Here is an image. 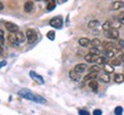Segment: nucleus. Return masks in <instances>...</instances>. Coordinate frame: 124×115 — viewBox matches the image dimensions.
I'll return each mask as SVG.
<instances>
[{
    "mask_svg": "<svg viewBox=\"0 0 124 115\" xmlns=\"http://www.w3.org/2000/svg\"><path fill=\"white\" fill-rule=\"evenodd\" d=\"M18 95H19V97H22L24 99L32 100V101H35V103H38V104H46V103H47V100H46L43 97L39 96V95L32 92L31 90H27V89L19 90Z\"/></svg>",
    "mask_w": 124,
    "mask_h": 115,
    "instance_id": "nucleus-1",
    "label": "nucleus"
},
{
    "mask_svg": "<svg viewBox=\"0 0 124 115\" xmlns=\"http://www.w3.org/2000/svg\"><path fill=\"white\" fill-rule=\"evenodd\" d=\"M26 40L29 41V43H34L38 40V33L32 29H29L26 31Z\"/></svg>",
    "mask_w": 124,
    "mask_h": 115,
    "instance_id": "nucleus-2",
    "label": "nucleus"
},
{
    "mask_svg": "<svg viewBox=\"0 0 124 115\" xmlns=\"http://www.w3.org/2000/svg\"><path fill=\"white\" fill-rule=\"evenodd\" d=\"M50 25L55 27V29H60L63 26V18L60 16H56L50 19Z\"/></svg>",
    "mask_w": 124,
    "mask_h": 115,
    "instance_id": "nucleus-3",
    "label": "nucleus"
},
{
    "mask_svg": "<svg viewBox=\"0 0 124 115\" xmlns=\"http://www.w3.org/2000/svg\"><path fill=\"white\" fill-rule=\"evenodd\" d=\"M105 35L108 38V39L115 40V39H118L120 33H118V30H117V29H110V30H108V31H105Z\"/></svg>",
    "mask_w": 124,
    "mask_h": 115,
    "instance_id": "nucleus-4",
    "label": "nucleus"
},
{
    "mask_svg": "<svg viewBox=\"0 0 124 115\" xmlns=\"http://www.w3.org/2000/svg\"><path fill=\"white\" fill-rule=\"evenodd\" d=\"M5 27H6L10 33H16V32H18V26L16 25V24H14V23H11V22L5 23Z\"/></svg>",
    "mask_w": 124,
    "mask_h": 115,
    "instance_id": "nucleus-5",
    "label": "nucleus"
},
{
    "mask_svg": "<svg viewBox=\"0 0 124 115\" xmlns=\"http://www.w3.org/2000/svg\"><path fill=\"white\" fill-rule=\"evenodd\" d=\"M68 75H70L71 80H73V81H80V79H81V74H80V73H78L75 70L70 71Z\"/></svg>",
    "mask_w": 124,
    "mask_h": 115,
    "instance_id": "nucleus-6",
    "label": "nucleus"
},
{
    "mask_svg": "<svg viewBox=\"0 0 124 115\" xmlns=\"http://www.w3.org/2000/svg\"><path fill=\"white\" fill-rule=\"evenodd\" d=\"M30 75H31V78L33 79L34 81L39 82L40 84H43V83H45V81H43V79H42L39 74H37L35 72H33V71H31V72H30Z\"/></svg>",
    "mask_w": 124,
    "mask_h": 115,
    "instance_id": "nucleus-7",
    "label": "nucleus"
},
{
    "mask_svg": "<svg viewBox=\"0 0 124 115\" xmlns=\"http://www.w3.org/2000/svg\"><path fill=\"white\" fill-rule=\"evenodd\" d=\"M99 57V56H96L93 55V54H86L85 56H84V59H85V62H88V63H96V60H97V58Z\"/></svg>",
    "mask_w": 124,
    "mask_h": 115,
    "instance_id": "nucleus-8",
    "label": "nucleus"
},
{
    "mask_svg": "<svg viewBox=\"0 0 124 115\" xmlns=\"http://www.w3.org/2000/svg\"><path fill=\"white\" fill-rule=\"evenodd\" d=\"M102 48L104 50H114L115 47H114V43L112 41H105V42H102Z\"/></svg>",
    "mask_w": 124,
    "mask_h": 115,
    "instance_id": "nucleus-9",
    "label": "nucleus"
},
{
    "mask_svg": "<svg viewBox=\"0 0 124 115\" xmlns=\"http://www.w3.org/2000/svg\"><path fill=\"white\" fill-rule=\"evenodd\" d=\"M98 78H99V80L101 82H105V83H108L109 81H110V76H109L108 73H101L100 75H98Z\"/></svg>",
    "mask_w": 124,
    "mask_h": 115,
    "instance_id": "nucleus-10",
    "label": "nucleus"
},
{
    "mask_svg": "<svg viewBox=\"0 0 124 115\" xmlns=\"http://www.w3.org/2000/svg\"><path fill=\"white\" fill-rule=\"evenodd\" d=\"M86 67H88V66H86L85 64H78V65H75L74 70H75L78 73H80V74H81V73H83V72L86 70Z\"/></svg>",
    "mask_w": 124,
    "mask_h": 115,
    "instance_id": "nucleus-11",
    "label": "nucleus"
},
{
    "mask_svg": "<svg viewBox=\"0 0 124 115\" xmlns=\"http://www.w3.org/2000/svg\"><path fill=\"white\" fill-rule=\"evenodd\" d=\"M107 62H108V58L106 56H99L97 58V60H96V64H98V65H105V64H107Z\"/></svg>",
    "mask_w": 124,
    "mask_h": 115,
    "instance_id": "nucleus-12",
    "label": "nucleus"
},
{
    "mask_svg": "<svg viewBox=\"0 0 124 115\" xmlns=\"http://www.w3.org/2000/svg\"><path fill=\"white\" fill-rule=\"evenodd\" d=\"M89 88H90L92 91L97 92L98 91V82L96 81V80H91V81H89Z\"/></svg>",
    "mask_w": 124,
    "mask_h": 115,
    "instance_id": "nucleus-13",
    "label": "nucleus"
},
{
    "mask_svg": "<svg viewBox=\"0 0 124 115\" xmlns=\"http://www.w3.org/2000/svg\"><path fill=\"white\" fill-rule=\"evenodd\" d=\"M24 10H25V13H31L33 10V2L32 1H26L25 5H24Z\"/></svg>",
    "mask_w": 124,
    "mask_h": 115,
    "instance_id": "nucleus-14",
    "label": "nucleus"
},
{
    "mask_svg": "<svg viewBox=\"0 0 124 115\" xmlns=\"http://www.w3.org/2000/svg\"><path fill=\"white\" fill-rule=\"evenodd\" d=\"M124 7V1H115L113 5H112V8L114 10H118L121 8Z\"/></svg>",
    "mask_w": 124,
    "mask_h": 115,
    "instance_id": "nucleus-15",
    "label": "nucleus"
},
{
    "mask_svg": "<svg viewBox=\"0 0 124 115\" xmlns=\"http://www.w3.org/2000/svg\"><path fill=\"white\" fill-rule=\"evenodd\" d=\"M90 39H88V38H81L79 40V45L81 47H86V46L90 45Z\"/></svg>",
    "mask_w": 124,
    "mask_h": 115,
    "instance_id": "nucleus-16",
    "label": "nucleus"
},
{
    "mask_svg": "<svg viewBox=\"0 0 124 115\" xmlns=\"http://www.w3.org/2000/svg\"><path fill=\"white\" fill-rule=\"evenodd\" d=\"M98 25H99V21L98 19H92V21H90L89 22V24H88V27L89 29H91V30H94V29H97Z\"/></svg>",
    "mask_w": 124,
    "mask_h": 115,
    "instance_id": "nucleus-17",
    "label": "nucleus"
},
{
    "mask_svg": "<svg viewBox=\"0 0 124 115\" xmlns=\"http://www.w3.org/2000/svg\"><path fill=\"white\" fill-rule=\"evenodd\" d=\"M96 78H98V73H96V72H90L86 76H84V81H91V80H94Z\"/></svg>",
    "mask_w": 124,
    "mask_h": 115,
    "instance_id": "nucleus-18",
    "label": "nucleus"
},
{
    "mask_svg": "<svg viewBox=\"0 0 124 115\" xmlns=\"http://www.w3.org/2000/svg\"><path fill=\"white\" fill-rule=\"evenodd\" d=\"M8 40H9V42H10L11 45H15V46L18 45V41H17V39H16V37H15V33H9Z\"/></svg>",
    "mask_w": 124,
    "mask_h": 115,
    "instance_id": "nucleus-19",
    "label": "nucleus"
},
{
    "mask_svg": "<svg viewBox=\"0 0 124 115\" xmlns=\"http://www.w3.org/2000/svg\"><path fill=\"white\" fill-rule=\"evenodd\" d=\"M15 37L16 39H17V41H18V43H23L24 41H25V35L22 33V32H16L15 33Z\"/></svg>",
    "mask_w": 124,
    "mask_h": 115,
    "instance_id": "nucleus-20",
    "label": "nucleus"
},
{
    "mask_svg": "<svg viewBox=\"0 0 124 115\" xmlns=\"http://www.w3.org/2000/svg\"><path fill=\"white\" fill-rule=\"evenodd\" d=\"M101 45H102L101 41L99 40V39H97V38H96V39H92V40L90 41V46H91V47H96V48H98L99 46H101Z\"/></svg>",
    "mask_w": 124,
    "mask_h": 115,
    "instance_id": "nucleus-21",
    "label": "nucleus"
},
{
    "mask_svg": "<svg viewBox=\"0 0 124 115\" xmlns=\"http://www.w3.org/2000/svg\"><path fill=\"white\" fill-rule=\"evenodd\" d=\"M55 7H56V1H55V0H49L48 5H47V9L50 11V10H54Z\"/></svg>",
    "mask_w": 124,
    "mask_h": 115,
    "instance_id": "nucleus-22",
    "label": "nucleus"
},
{
    "mask_svg": "<svg viewBox=\"0 0 124 115\" xmlns=\"http://www.w3.org/2000/svg\"><path fill=\"white\" fill-rule=\"evenodd\" d=\"M114 81L116 82V83H122L124 81V74H115Z\"/></svg>",
    "mask_w": 124,
    "mask_h": 115,
    "instance_id": "nucleus-23",
    "label": "nucleus"
},
{
    "mask_svg": "<svg viewBox=\"0 0 124 115\" xmlns=\"http://www.w3.org/2000/svg\"><path fill=\"white\" fill-rule=\"evenodd\" d=\"M104 70H105L106 73H113L114 72V66L113 65H110V64H105V66H104Z\"/></svg>",
    "mask_w": 124,
    "mask_h": 115,
    "instance_id": "nucleus-24",
    "label": "nucleus"
},
{
    "mask_svg": "<svg viewBox=\"0 0 124 115\" xmlns=\"http://www.w3.org/2000/svg\"><path fill=\"white\" fill-rule=\"evenodd\" d=\"M121 64H122L121 58H113L110 60V65H113V66H120Z\"/></svg>",
    "mask_w": 124,
    "mask_h": 115,
    "instance_id": "nucleus-25",
    "label": "nucleus"
},
{
    "mask_svg": "<svg viewBox=\"0 0 124 115\" xmlns=\"http://www.w3.org/2000/svg\"><path fill=\"white\" fill-rule=\"evenodd\" d=\"M107 58H113L114 56H115V49L114 50H105V55Z\"/></svg>",
    "mask_w": 124,
    "mask_h": 115,
    "instance_id": "nucleus-26",
    "label": "nucleus"
},
{
    "mask_svg": "<svg viewBox=\"0 0 124 115\" xmlns=\"http://www.w3.org/2000/svg\"><path fill=\"white\" fill-rule=\"evenodd\" d=\"M90 54H93V55H96V56H101V51L98 48H96V47H91Z\"/></svg>",
    "mask_w": 124,
    "mask_h": 115,
    "instance_id": "nucleus-27",
    "label": "nucleus"
},
{
    "mask_svg": "<svg viewBox=\"0 0 124 115\" xmlns=\"http://www.w3.org/2000/svg\"><path fill=\"white\" fill-rule=\"evenodd\" d=\"M112 29V22H109V21H107V22H105L104 24H102V30L104 31H108Z\"/></svg>",
    "mask_w": 124,
    "mask_h": 115,
    "instance_id": "nucleus-28",
    "label": "nucleus"
},
{
    "mask_svg": "<svg viewBox=\"0 0 124 115\" xmlns=\"http://www.w3.org/2000/svg\"><path fill=\"white\" fill-rule=\"evenodd\" d=\"M99 71H100V67H99V65H98V64L92 65V66L90 67V72H96V73H98Z\"/></svg>",
    "mask_w": 124,
    "mask_h": 115,
    "instance_id": "nucleus-29",
    "label": "nucleus"
},
{
    "mask_svg": "<svg viewBox=\"0 0 124 115\" xmlns=\"http://www.w3.org/2000/svg\"><path fill=\"white\" fill-rule=\"evenodd\" d=\"M47 38L51 41L55 40V31H49L48 33H47Z\"/></svg>",
    "mask_w": 124,
    "mask_h": 115,
    "instance_id": "nucleus-30",
    "label": "nucleus"
},
{
    "mask_svg": "<svg viewBox=\"0 0 124 115\" xmlns=\"http://www.w3.org/2000/svg\"><path fill=\"white\" fill-rule=\"evenodd\" d=\"M114 113H115L116 115H122V113H123V108L121 107V106H117V107L115 108Z\"/></svg>",
    "mask_w": 124,
    "mask_h": 115,
    "instance_id": "nucleus-31",
    "label": "nucleus"
},
{
    "mask_svg": "<svg viewBox=\"0 0 124 115\" xmlns=\"http://www.w3.org/2000/svg\"><path fill=\"white\" fill-rule=\"evenodd\" d=\"M79 113H80V115H90L89 114V112L86 111V109H80Z\"/></svg>",
    "mask_w": 124,
    "mask_h": 115,
    "instance_id": "nucleus-32",
    "label": "nucleus"
},
{
    "mask_svg": "<svg viewBox=\"0 0 124 115\" xmlns=\"http://www.w3.org/2000/svg\"><path fill=\"white\" fill-rule=\"evenodd\" d=\"M0 43H4V31L0 30Z\"/></svg>",
    "mask_w": 124,
    "mask_h": 115,
    "instance_id": "nucleus-33",
    "label": "nucleus"
},
{
    "mask_svg": "<svg viewBox=\"0 0 124 115\" xmlns=\"http://www.w3.org/2000/svg\"><path fill=\"white\" fill-rule=\"evenodd\" d=\"M118 48L120 49L124 48V40H118Z\"/></svg>",
    "mask_w": 124,
    "mask_h": 115,
    "instance_id": "nucleus-34",
    "label": "nucleus"
},
{
    "mask_svg": "<svg viewBox=\"0 0 124 115\" xmlns=\"http://www.w3.org/2000/svg\"><path fill=\"white\" fill-rule=\"evenodd\" d=\"M101 113H102V112L100 111V109H94L92 114H93V115H101Z\"/></svg>",
    "mask_w": 124,
    "mask_h": 115,
    "instance_id": "nucleus-35",
    "label": "nucleus"
},
{
    "mask_svg": "<svg viewBox=\"0 0 124 115\" xmlns=\"http://www.w3.org/2000/svg\"><path fill=\"white\" fill-rule=\"evenodd\" d=\"M6 64H7V62H6V60L0 62V68H1V67H4V66H6Z\"/></svg>",
    "mask_w": 124,
    "mask_h": 115,
    "instance_id": "nucleus-36",
    "label": "nucleus"
},
{
    "mask_svg": "<svg viewBox=\"0 0 124 115\" xmlns=\"http://www.w3.org/2000/svg\"><path fill=\"white\" fill-rule=\"evenodd\" d=\"M122 18H124V11H123V13H121L120 15H118V21H120V19H122Z\"/></svg>",
    "mask_w": 124,
    "mask_h": 115,
    "instance_id": "nucleus-37",
    "label": "nucleus"
},
{
    "mask_svg": "<svg viewBox=\"0 0 124 115\" xmlns=\"http://www.w3.org/2000/svg\"><path fill=\"white\" fill-rule=\"evenodd\" d=\"M121 60H122V62H124V54H122V55H121Z\"/></svg>",
    "mask_w": 124,
    "mask_h": 115,
    "instance_id": "nucleus-38",
    "label": "nucleus"
},
{
    "mask_svg": "<svg viewBox=\"0 0 124 115\" xmlns=\"http://www.w3.org/2000/svg\"><path fill=\"white\" fill-rule=\"evenodd\" d=\"M2 8H4V4H2V2H1V1H0V10H1V9H2Z\"/></svg>",
    "mask_w": 124,
    "mask_h": 115,
    "instance_id": "nucleus-39",
    "label": "nucleus"
},
{
    "mask_svg": "<svg viewBox=\"0 0 124 115\" xmlns=\"http://www.w3.org/2000/svg\"><path fill=\"white\" fill-rule=\"evenodd\" d=\"M65 1H67V0H58L59 4H63V2H65Z\"/></svg>",
    "mask_w": 124,
    "mask_h": 115,
    "instance_id": "nucleus-40",
    "label": "nucleus"
},
{
    "mask_svg": "<svg viewBox=\"0 0 124 115\" xmlns=\"http://www.w3.org/2000/svg\"><path fill=\"white\" fill-rule=\"evenodd\" d=\"M120 23H121V24H123V25H124V18L120 19Z\"/></svg>",
    "mask_w": 124,
    "mask_h": 115,
    "instance_id": "nucleus-41",
    "label": "nucleus"
},
{
    "mask_svg": "<svg viewBox=\"0 0 124 115\" xmlns=\"http://www.w3.org/2000/svg\"><path fill=\"white\" fill-rule=\"evenodd\" d=\"M1 52H2V47H1V45H0V55H1Z\"/></svg>",
    "mask_w": 124,
    "mask_h": 115,
    "instance_id": "nucleus-42",
    "label": "nucleus"
},
{
    "mask_svg": "<svg viewBox=\"0 0 124 115\" xmlns=\"http://www.w3.org/2000/svg\"><path fill=\"white\" fill-rule=\"evenodd\" d=\"M45 1H49V0H45Z\"/></svg>",
    "mask_w": 124,
    "mask_h": 115,
    "instance_id": "nucleus-43",
    "label": "nucleus"
},
{
    "mask_svg": "<svg viewBox=\"0 0 124 115\" xmlns=\"http://www.w3.org/2000/svg\"><path fill=\"white\" fill-rule=\"evenodd\" d=\"M37 1H40V0H37Z\"/></svg>",
    "mask_w": 124,
    "mask_h": 115,
    "instance_id": "nucleus-44",
    "label": "nucleus"
}]
</instances>
